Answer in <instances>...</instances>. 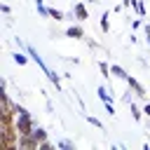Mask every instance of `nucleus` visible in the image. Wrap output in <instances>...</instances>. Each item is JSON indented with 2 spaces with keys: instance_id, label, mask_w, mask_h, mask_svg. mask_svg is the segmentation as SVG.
Returning <instances> with one entry per match:
<instances>
[{
  "instance_id": "2",
  "label": "nucleus",
  "mask_w": 150,
  "mask_h": 150,
  "mask_svg": "<svg viewBox=\"0 0 150 150\" xmlns=\"http://www.w3.org/2000/svg\"><path fill=\"white\" fill-rule=\"evenodd\" d=\"M38 148H40V143L33 134H26V136L19 134V150H38Z\"/></svg>"
},
{
  "instance_id": "17",
  "label": "nucleus",
  "mask_w": 150,
  "mask_h": 150,
  "mask_svg": "<svg viewBox=\"0 0 150 150\" xmlns=\"http://www.w3.org/2000/svg\"><path fill=\"white\" fill-rule=\"evenodd\" d=\"M0 12H2V14H9L12 9H9V5H7V2H0Z\"/></svg>"
},
{
  "instance_id": "15",
  "label": "nucleus",
  "mask_w": 150,
  "mask_h": 150,
  "mask_svg": "<svg viewBox=\"0 0 150 150\" xmlns=\"http://www.w3.org/2000/svg\"><path fill=\"white\" fill-rule=\"evenodd\" d=\"M87 122H89V124H94L96 129H103V122H101V120H96L94 115H87Z\"/></svg>"
},
{
  "instance_id": "18",
  "label": "nucleus",
  "mask_w": 150,
  "mask_h": 150,
  "mask_svg": "<svg viewBox=\"0 0 150 150\" xmlns=\"http://www.w3.org/2000/svg\"><path fill=\"white\" fill-rule=\"evenodd\" d=\"M105 105V110H108V115H115V105L112 103H103Z\"/></svg>"
},
{
  "instance_id": "21",
  "label": "nucleus",
  "mask_w": 150,
  "mask_h": 150,
  "mask_svg": "<svg viewBox=\"0 0 150 150\" xmlns=\"http://www.w3.org/2000/svg\"><path fill=\"white\" fill-rule=\"evenodd\" d=\"M59 145H61V148H73V143H70V141H61Z\"/></svg>"
},
{
  "instance_id": "4",
  "label": "nucleus",
  "mask_w": 150,
  "mask_h": 150,
  "mask_svg": "<svg viewBox=\"0 0 150 150\" xmlns=\"http://www.w3.org/2000/svg\"><path fill=\"white\" fill-rule=\"evenodd\" d=\"M73 14H75V19H77V21H84V19H89V12H87L84 2H75V7H73Z\"/></svg>"
},
{
  "instance_id": "19",
  "label": "nucleus",
  "mask_w": 150,
  "mask_h": 150,
  "mask_svg": "<svg viewBox=\"0 0 150 150\" xmlns=\"http://www.w3.org/2000/svg\"><path fill=\"white\" fill-rule=\"evenodd\" d=\"M143 28H145V42H148V45H150V23H145V26H143Z\"/></svg>"
},
{
  "instance_id": "14",
  "label": "nucleus",
  "mask_w": 150,
  "mask_h": 150,
  "mask_svg": "<svg viewBox=\"0 0 150 150\" xmlns=\"http://www.w3.org/2000/svg\"><path fill=\"white\" fill-rule=\"evenodd\" d=\"M131 117H134L136 122H141V117H143V110H138L134 103H131Z\"/></svg>"
},
{
  "instance_id": "1",
  "label": "nucleus",
  "mask_w": 150,
  "mask_h": 150,
  "mask_svg": "<svg viewBox=\"0 0 150 150\" xmlns=\"http://www.w3.org/2000/svg\"><path fill=\"white\" fill-rule=\"evenodd\" d=\"M16 129H19V134H21V136L33 134V129H35L33 115H30L23 105H19V103H16Z\"/></svg>"
},
{
  "instance_id": "5",
  "label": "nucleus",
  "mask_w": 150,
  "mask_h": 150,
  "mask_svg": "<svg viewBox=\"0 0 150 150\" xmlns=\"http://www.w3.org/2000/svg\"><path fill=\"white\" fill-rule=\"evenodd\" d=\"M110 75H112V77H120V80H127V77H129V73H127L122 66H117V63H110Z\"/></svg>"
},
{
  "instance_id": "23",
  "label": "nucleus",
  "mask_w": 150,
  "mask_h": 150,
  "mask_svg": "<svg viewBox=\"0 0 150 150\" xmlns=\"http://www.w3.org/2000/svg\"><path fill=\"white\" fill-rule=\"evenodd\" d=\"M122 7H131V0H122Z\"/></svg>"
},
{
  "instance_id": "10",
  "label": "nucleus",
  "mask_w": 150,
  "mask_h": 150,
  "mask_svg": "<svg viewBox=\"0 0 150 150\" xmlns=\"http://www.w3.org/2000/svg\"><path fill=\"white\" fill-rule=\"evenodd\" d=\"M131 7H134V12H136L138 16H145V5H143L141 0H131Z\"/></svg>"
},
{
  "instance_id": "8",
  "label": "nucleus",
  "mask_w": 150,
  "mask_h": 150,
  "mask_svg": "<svg viewBox=\"0 0 150 150\" xmlns=\"http://www.w3.org/2000/svg\"><path fill=\"white\" fill-rule=\"evenodd\" d=\"M101 30H103V33L110 30V12H103V14H101Z\"/></svg>"
},
{
  "instance_id": "20",
  "label": "nucleus",
  "mask_w": 150,
  "mask_h": 150,
  "mask_svg": "<svg viewBox=\"0 0 150 150\" xmlns=\"http://www.w3.org/2000/svg\"><path fill=\"white\" fill-rule=\"evenodd\" d=\"M141 19H143V16H138V19H136V21H134V23H131V28H138V26H141V23H143V21H141Z\"/></svg>"
},
{
  "instance_id": "7",
  "label": "nucleus",
  "mask_w": 150,
  "mask_h": 150,
  "mask_svg": "<svg viewBox=\"0 0 150 150\" xmlns=\"http://www.w3.org/2000/svg\"><path fill=\"white\" fill-rule=\"evenodd\" d=\"M96 94H98V98H101L103 103H112V96H110V91H108V89H105L103 84H101V87L96 89Z\"/></svg>"
},
{
  "instance_id": "6",
  "label": "nucleus",
  "mask_w": 150,
  "mask_h": 150,
  "mask_svg": "<svg viewBox=\"0 0 150 150\" xmlns=\"http://www.w3.org/2000/svg\"><path fill=\"white\" fill-rule=\"evenodd\" d=\"M66 35L68 38H75V40H82L84 38V30H82V26H70V28H66Z\"/></svg>"
},
{
  "instance_id": "13",
  "label": "nucleus",
  "mask_w": 150,
  "mask_h": 150,
  "mask_svg": "<svg viewBox=\"0 0 150 150\" xmlns=\"http://www.w3.org/2000/svg\"><path fill=\"white\" fill-rule=\"evenodd\" d=\"M49 16H52V19H56V21H63V16H66V14H63L61 9H54V7H52V9H49Z\"/></svg>"
},
{
  "instance_id": "12",
  "label": "nucleus",
  "mask_w": 150,
  "mask_h": 150,
  "mask_svg": "<svg viewBox=\"0 0 150 150\" xmlns=\"http://www.w3.org/2000/svg\"><path fill=\"white\" fill-rule=\"evenodd\" d=\"M98 70H101L103 77H112V75H110V66H108L105 61H98Z\"/></svg>"
},
{
  "instance_id": "22",
  "label": "nucleus",
  "mask_w": 150,
  "mask_h": 150,
  "mask_svg": "<svg viewBox=\"0 0 150 150\" xmlns=\"http://www.w3.org/2000/svg\"><path fill=\"white\" fill-rule=\"evenodd\" d=\"M143 112H145V115L150 117V103H145V108H143Z\"/></svg>"
},
{
  "instance_id": "16",
  "label": "nucleus",
  "mask_w": 150,
  "mask_h": 150,
  "mask_svg": "<svg viewBox=\"0 0 150 150\" xmlns=\"http://www.w3.org/2000/svg\"><path fill=\"white\" fill-rule=\"evenodd\" d=\"M52 148H54V145H52V143H49V141H42V143H40V148H38V150H52Z\"/></svg>"
},
{
  "instance_id": "3",
  "label": "nucleus",
  "mask_w": 150,
  "mask_h": 150,
  "mask_svg": "<svg viewBox=\"0 0 150 150\" xmlns=\"http://www.w3.org/2000/svg\"><path fill=\"white\" fill-rule=\"evenodd\" d=\"M124 82L129 84V89H134V91H136V96H145V87H143V84H141L136 77H131V75H129Z\"/></svg>"
},
{
  "instance_id": "24",
  "label": "nucleus",
  "mask_w": 150,
  "mask_h": 150,
  "mask_svg": "<svg viewBox=\"0 0 150 150\" xmlns=\"http://www.w3.org/2000/svg\"><path fill=\"white\" fill-rule=\"evenodd\" d=\"M35 5H42V0H35Z\"/></svg>"
},
{
  "instance_id": "11",
  "label": "nucleus",
  "mask_w": 150,
  "mask_h": 150,
  "mask_svg": "<svg viewBox=\"0 0 150 150\" xmlns=\"http://www.w3.org/2000/svg\"><path fill=\"white\" fill-rule=\"evenodd\" d=\"M33 136L38 138V143H42V141H47V131H45L42 127H35V129H33Z\"/></svg>"
},
{
  "instance_id": "9",
  "label": "nucleus",
  "mask_w": 150,
  "mask_h": 150,
  "mask_svg": "<svg viewBox=\"0 0 150 150\" xmlns=\"http://www.w3.org/2000/svg\"><path fill=\"white\" fill-rule=\"evenodd\" d=\"M12 59H14V63H19V66H26V63L30 61V56H28V52H26V54H21V52H16V54H14Z\"/></svg>"
}]
</instances>
